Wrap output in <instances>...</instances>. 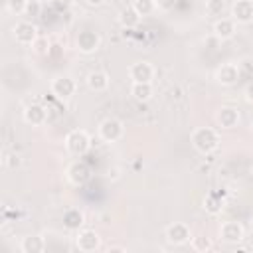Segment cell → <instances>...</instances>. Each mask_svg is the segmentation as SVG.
Here are the masks:
<instances>
[{"label": "cell", "instance_id": "obj_3", "mask_svg": "<svg viewBox=\"0 0 253 253\" xmlns=\"http://www.w3.org/2000/svg\"><path fill=\"white\" fill-rule=\"evenodd\" d=\"M49 91L53 97H57L59 101H67L75 95L77 91V83L69 77V75H57L51 79V85H49Z\"/></svg>", "mask_w": 253, "mask_h": 253}, {"label": "cell", "instance_id": "obj_31", "mask_svg": "<svg viewBox=\"0 0 253 253\" xmlns=\"http://www.w3.org/2000/svg\"><path fill=\"white\" fill-rule=\"evenodd\" d=\"M243 97H245V101H247L249 105H253V81H249V83L245 85V91H243Z\"/></svg>", "mask_w": 253, "mask_h": 253}, {"label": "cell", "instance_id": "obj_30", "mask_svg": "<svg viewBox=\"0 0 253 253\" xmlns=\"http://www.w3.org/2000/svg\"><path fill=\"white\" fill-rule=\"evenodd\" d=\"M20 156L18 154H6V158H4V164L8 166V168H18L20 166Z\"/></svg>", "mask_w": 253, "mask_h": 253}, {"label": "cell", "instance_id": "obj_36", "mask_svg": "<svg viewBox=\"0 0 253 253\" xmlns=\"http://www.w3.org/2000/svg\"><path fill=\"white\" fill-rule=\"evenodd\" d=\"M251 176H253V164H251Z\"/></svg>", "mask_w": 253, "mask_h": 253}, {"label": "cell", "instance_id": "obj_14", "mask_svg": "<svg viewBox=\"0 0 253 253\" xmlns=\"http://www.w3.org/2000/svg\"><path fill=\"white\" fill-rule=\"evenodd\" d=\"M24 121H26L28 125H32V126L43 125V123L47 121V111H45V107L40 105V103L28 105V107L24 109Z\"/></svg>", "mask_w": 253, "mask_h": 253}, {"label": "cell", "instance_id": "obj_24", "mask_svg": "<svg viewBox=\"0 0 253 253\" xmlns=\"http://www.w3.org/2000/svg\"><path fill=\"white\" fill-rule=\"evenodd\" d=\"M225 10V0H206V14L208 16H221Z\"/></svg>", "mask_w": 253, "mask_h": 253}, {"label": "cell", "instance_id": "obj_18", "mask_svg": "<svg viewBox=\"0 0 253 253\" xmlns=\"http://www.w3.org/2000/svg\"><path fill=\"white\" fill-rule=\"evenodd\" d=\"M45 249V241L42 235H26L20 241V251L22 253H42Z\"/></svg>", "mask_w": 253, "mask_h": 253}, {"label": "cell", "instance_id": "obj_21", "mask_svg": "<svg viewBox=\"0 0 253 253\" xmlns=\"http://www.w3.org/2000/svg\"><path fill=\"white\" fill-rule=\"evenodd\" d=\"M119 22H121L123 28H134V26H138L140 16L136 14V10H134L132 6H128V8H123V10H121V14H119Z\"/></svg>", "mask_w": 253, "mask_h": 253}, {"label": "cell", "instance_id": "obj_26", "mask_svg": "<svg viewBox=\"0 0 253 253\" xmlns=\"http://www.w3.org/2000/svg\"><path fill=\"white\" fill-rule=\"evenodd\" d=\"M26 4H28V0H6L8 10H10L12 14H16V16L26 12Z\"/></svg>", "mask_w": 253, "mask_h": 253}, {"label": "cell", "instance_id": "obj_4", "mask_svg": "<svg viewBox=\"0 0 253 253\" xmlns=\"http://www.w3.org/2000/svg\"><path fill=\"white\" fill-rule=\"evenodd\" d=\"M123 134H125V125L119 119L107 117L105 121L99 123V136H101V140H105V142H117V140L123 138Z\"/></svg>", "mask_w": 253, "mask_h": 253}, {"label": "cell", "instance_id": "obj_7", "mask_svg": "<svg viewBox=\"0 0 253 253\" xmlns=\"http://www.w3.org/2000/svg\"><path fill=\"white\" fill-rule=\"evenodd\" d=\"M75 245L83 253H93L101 247V237L95 229H79L75 235Z\"/></svg>", "mask_w": 253, "mask_h": 253}, {"label": "cell", "instance_id": "obj_25", "mask_svg": "<svg viewBox=\"0 0 253 253\" xmlns=\"http://www.w3.org/2000/svg\"><path fill=\"white\" fill-rule=\"evenodd\" d=\"M210 247H211V241H210V237H206V235H200V237H192V249H194V251L206 253Z\"/></svg>", "mask_w": 253, "mask_h": 253}, {"label": "cell", "instance_id": "obj_34", "mask_svg": "<svg viewBox=\"0 0 253 253\" xmlns=\"http://www.w3.org/2000/svg\"><path fill=\"white\" fill-rule=\"evenodd\" d=\"M249 223H251V227H253V213H251V217H249Z\"/></svg>", "mask_w": 253, "mask_h": 253}, {"label": "cell", "instance_id": "obj_16", "mask_svg": "<svg viewBox=\"0 0 253 253\" xmlns=\"http://www.w3.org/2000/svg\"><path fill=\"white\" fill-rule=\"evenodd\" d=\"M239 111L235 107H221L215 115V121L221 128H235L239 125Z\"/></svg>", "mask_w": 253, "mask_h": 253}, {"label": "cell", "instance_id": "obj_17", "mask_svg": "<svg viewBox=\"0 0 253 253\" xmlns=\"http://www.w3.org/2000/svg\"><path fill=\"white\" fill-rule=\"evenodd\" d=\"M85 81H87V87H89L91 91H95V93H101V91H105V89L109 87V75H107V71H103V69L91 71Z\"/></svg>", "mask_w": 253, "mask_h": 253}, {"label": "cell", "instance_id": "obj_15", "mask_svg": "<svg viewBox=\"0 0 253 253\" xmlns=\"http://www.w3.org/2000/svg\"><path fill=\"white\" fill-rule=\"evenodd\" d=\"M235 32H237V26L233 18H217L213 22V36L217 40H231Z\"/></svg>", "mask_w": 253, "mask_h": 253}, {"label": "cell", "instance_id": "obj_5", "mask_svg": "<svg viewBox=\"0 0 253 253\" xmlns=\"http://www.w3.org/2000/svg\"><path fill=\"white\" fill-rule=\"evenodd\" d=\"M12 36H14V40H16L20 45H34V42L40 38L36 24L28 22V20L18 22V24L12 28Z\"/></svg>", "mask_w": 253, "mask_h": 253}, {"label": "cell", "instance_id": "obj_22", "mask_svg": "<svg viewBox=\"0 0 253 253\" xmlns=\"http://www.w3.org/2000/svg\"><path fill=\"white\" fill-rule=\"evenodd\" d=\"M204 210L210 213V215H217L221 210H223V200L215 194H208L204 198Z\"/></svg>", "mask_w": 253, "mask_h": 253}, {"label": "cell", "instance_id": "obj_29", "mask_svg": "<svg viewBox=\"0 0 253 253\" xmlns=\"http://www.w3.org/2000/svg\"><path fill=\"white\" fill-rule=\"evenodd\" d=\"M49 4L57 10V12H67L73 4V0H49Z\"/></svg>", "mask_w": 253, "mask_h": 253}, {"label": "cell", "instance_id": "obj_12", "mask_svg": "<svg viewBox=\"0 0 253 253\" xmlns=\"http://www.w3.org/2000/svg\"><path fill=\"white\" fill-rule=\"evenodd\" d=\"M239 79V67L235 63H221L217 69H215V81L223 87H231L235 85Z\"/></svg>", "mask_w": 253, "mask_h": 253}, {"label": "cell", "instance_id": "obj_11", "mask_svg": "<svg viewBox=\"0 0 253 253\" xmlns=\"http://www.w3.org/2000/svg\"><path fill=\"white\" fill-rule=\"evenodd\" d=\"M231 18L235 24L253 22V0H235L231 4Z\"/></svg>", "mask_w": 253, "mask_h": 253}, {"label": "cell", "instance_id": "obj_19", "mask_svg": "<svg viewBox=\"0 0 253 253\" xmlns=\"http://www.w3.org/2000/svg\"><path fill=\"white\" fill-rule=\"evenodd\" d=\"M83 221H85V215H83V211L77 210V208H71V210H67V211L63 213V225H65V229L79 231L81 225H83Z\"/></svg>", "mask_w": 253, "mask_h": 253}, {"label": "cell", "instance_id": "obj_6", "mask_svg": "<svg viewBox=\"0 0 253 253\" xmlns=\"http://www.w3.org/2000/svg\"><path fill=\"white\" fill-rule=\"evenodd\" d=\"M65 176H67V180H69L73 186H83V184H87V182L91 180V168H89V164L83 162V160H73V162L67 166Z\"/></svg>", "mask_w": 253, "mask_h": 253}, {"label": "cell", "instance_id": "obj_9", "mask_svg": "<svg viewBox=\"0 0 253 253\" xmlns=\"http://www.w3.org/2000/svg\"><path fill=\"white\" fill-rule=\"evenodd\" d=\"M75 45H77V49H79L81 53L89 55V53H95V51L99 49V45H101V38H99V34L93 32V30H83V32L77 34V38H75Z\"/></svg>", "mask_w": 253, "mask_h": 253}, {"label": "cell", "instance_id": "obj_20", "mask_svg": "<svg viewBox=\"0 0 253 253\" xmlns=\"http://www.w3.org/2000/svg\"><path fill=\"white\" fill-rule=\"evenodd\" d=\"M152 93H154L152 83H132L130 85V97L134 101H138V103L150 101L152 99Z\"/></svg>", "mask_w": 253, "mask_h": 253}, {"label": "cell", "instance_id": "obj_32", "mask_svg": "<svg viewBox=\"0 0 253 253\" xmlns=\"http://www.w3.org/2000/svg\"><path fill=\"white\" fill-rule=\"evenodd\" d=\"M174 4H176V0H156V6L160 10H170Z\"/></svg>", "mask_w": 253, "mask_h": 253}, {"label": "cell", "instance_id": "obj_33", "mask_svg": "<svg viewBox=\"0 0 253 253\" xmlns=\"http://www.w3.org/2000/svg\"><path fill=\"white\" fill-rule=\"evenodd\" d=\"M85 2H87L89 6H93V8H99V6H101L105 0H85Z\"/></svg>", "mask_w": 253, "mask_h": 253}, {"label": "cell", "instance_id": "obj_23", "mask_svg": "<svg viewBox=\"0 0 253 253\" xmlns=\"http://www.w3.org/2000/svg\"><path fill=\"white\" fill-rule=\"evenodd\" d=\"M134 10H136V14L140 16V18H144V16H150L158 6H156V0H132V4H130Z\"/></svg>", "mask_w": 253, "mask_h": 253}, {"label": "cell", "instance_id": "obj_35", "mask_svg": "<svg viewBox=\"0 0 253 253\" xmlns=\"http://www.w3.org/2000/svg\"><path fill=\"white\" fill-rule=\"evenodd\" d=\"M251 132H253V121H251Z\"/></svg>", "mask_w": 253, "mask_h": 253}, {"label": "cell", "instance_id": "obj_27", "mask_svg": "<svg viewBox=\"0 0 253 253\" xmlns=\"http://www.w3.org/2000/svg\"><path fill=\"white\" fill-rule=\"evenodd\" d=\"M40 12H42V4H40V0H28V4H26V16H30V18H38L40 16Z\"/></svg>", "mask_w": 253, "mask_h": 253}, {"label": "cell", "instance_id": "obj_13", "mask_svg": "<svg viewBox=\"0 0 253 253\" xmlns=\"http://www.w3.org/2000/svg\"><path fill=\"white\" fill-rule=\"evenodd\" d=\"M219 237L225 243H239L245 237V229L239 221H223L219 227Z\"/></svg>", "mask_w": 253, "mask_h": 253}, {"label": "cell", "instance_id": "obj_28", "mask_svg": "<svg viewBox=\"0 0 253 253\" xmlns=\"http://www.w3.org/2000/svg\"><path fill=\"white\" fill-rule=\"evenodd\" d=\"M34 51L36 53H40V55H43V53H47V49H49V43H47V40H43V38H38L36 42H34Z\"/></svg>", "mask_w": 253, "mask_h": 253}, {"label": "cell", "instance_id": "obj_10", "mask_svg": "<svg viewBox=\"0 0 253 253\" xmlns=\"http://www.w3.org/2000/svg\"><path fill=\"white\" fill-rule=\"evenodd\" d=\"M190 239H192V231H190V227L186 223L176 221V223H172V225L166 227V241L168 243H172V245H184Z\"/></svg>", "mask_w": 253, "mask_h": 253}, {"label": "cell", "instance_id": "obj_8", "mask_svg": "<svg viewBox=\"0 0 253 253\" xmlns=\"http://www.w3.org/2000/svg\"><path fill=\"white\" fill-rule=\"evenodd\" d=\"M154 65L150 61H134L128 67V77L132 83H152L154 79Z\"/></svg>", "mask_w": 253, "mask_h": 253}, {"label": "cell", "instance_id": "obj_2", "mask_svg": "<svg viewBox=\"0 0 253 253\" xmlns=\"http://www.w3.org/2000/svg\"><path fill=\"white\" fill-rule=\"evenodd\" d=\"M91 148V136L83 128H73L65 136V150L73 156H83Z\"/></svg>", "mask_w": 253, "mask_h": 253}, {"label": "cell", "instance_id": "obj_1", "mask_svg": "<svg viewBox=\"0 0 253 253\" xmlns=\"http://www.w3.org/2000/svg\"><path fill=\"white\" fill-rule=\"evenodd\" d=\"M192 140V146L200 152V154H211L217 150L219 146V134L215 128H210V126H200L192 132L190 136Z\"/></svg>", "mask_w": 253, "mask_h": 253}]
</instances>
